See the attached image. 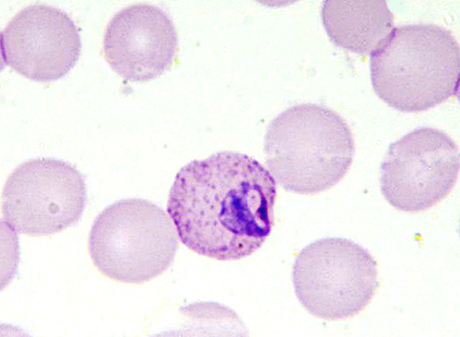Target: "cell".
<instances>
[{
  "label": "cell",
  "mask_w": 460,
  "mask_h": 337,
  "mask_svg": "<svg viewBox=\"0 0 460 337\" xmlns=\"http://www.w3.org/2000/svg\"><path fill=\"white\" fill-rule=\"evenodd\" d=\"M179 52V34L161 8L135 4L117 13L106 26L104 59L132 83H146L170 71Z\"/></svg>",
  "instance_id": "9"
},
{
  "label": "cell",
  "mask_w": 460,
  "mask_h": 337,
  "mask_svg": "<svg viewBox=\"0 0 460 337\" xmlns=\"http://www.w3.org/2000/svg\"><path fill=\"white\" fill-rule=\"evenodd\" d=\"M297 298L313 316L327 321L357 317L380 287L379 266L370 252L344 238L313 242L295 261Z\"/></svg>",
  "instance_id": "5"
},
{
  "label": "cell",
  "mask_w": 460,
  "mask_h": 337,
  "mask_svg": "<svg viewBox=\"0 0 460 337\" xmlns=\"http://www.w3.org/2000/svg\"><path fill=\"white\" fill-rule=\"evenodd\" d=\"M264 153L283 190L314 195L332 190L347 176L356 142L348 122L336 111L303 103L270 122Z\"/></svg>",
  "instance_id": "2"
},
{
  "label": "cell",
  "mask_w": 460,
  "mask_h": 337,
  "mask_svg": "<svg viewBox=\"0 0 460 337\" xmlns=\"http://www.w3.org/2000/svg\"><path fill=\"white\" fill-rule=\"evenodd\" d=\"M322 18L334 44L361 55L379 48L394 25L385 0H326Z\"/></svg>",
  "instance_id": "10"
},
{
  "label": "cell",
  "mask_w": 460,
  "mask_h": 337,
  "mask_svg": "<svg viewBox=\"0 0 460 337\" xmlns=\"http://www.w3.org/2000/svg\"><path fill=\"white\" fill-rule=\"evenodd\" d=\"M459 170V148L454 139L422 127L389 146L382 164V192L396 210L426 212L453 191Z\"/></svg>",
  "instance_id": "7"
},
{
  "label": "cell",
  "mask_w": 460,
  "mask_h": 337,
  "mask_svg": "<svg viewBox=\"0 0 460 337\" xmlns=\"http://www.w3.org/2000/svg\"><path fill=\"white\" fill-rule=\"evenodd\" d=\"M459 75V44L438 25L395 28L371 57L376 94L401 112L426 111L455 97Z\"/></svg>",
  "instance_id": "3"
},
{
  "label": "cell",
  "mask_w": 460,
  "mask_h": 337,
  "mask_svg": "<svg viewBox=\"0 0 460 337\" xmlns=\"http://www.w3.org/2000/svg\"><path fill=\"white\" fill-rule=\"evenodd\" d=\"M2 54L5 66L20 75L52 83L78 62L79 30L62 9L31 4L7 22L2 32Z\"/></svg>",
  "instance_id": "8"
},
{
  "label": "cell",
  "mask_w": 460,
  "mask_h": 337,
  "mask_svg": "<svg viewBox=\"0 0 460 337\" xmlns=\"http://www.w3.org/2000/svg\"><path fill=\"white\" fill-rule=\"evenodd\" d=\"M277 182L254 158L219 151L176 175L168 213L184 245L219 262L250 257L274 226Z\"/></svg>",
  "instance_id": "1"
},
{
  "label": "cell",
  "mask_w": 460,
  "mask_h": 337,
  "mask_svg": "<svg viewBox=\"0 0 460 337\" xmlns=\"http://www.w3.org/2000/svg\"><path fill=\"white\" fill-rule=\"evenodd\" d=\"M180 247L176 229L163 208L144 200L118 201L94 220L88 249L102 275L144 285L169 270Z\"/></svg>",
  "instance_id": "4"
},
{
  "label": "cell",
  "mask_w": 460,
  "mask_h": 337,
  "mask_svg": "<svg viewBox=\"0 0 460 337\" xmlns=\"http://www.w3.org/2000/svg\"><path fill=\"white\" fill-rule=\"evenodd\" d=\"M87 205V187L72 164L52 158L22 163L2 192L6 226L20 235L49 236L79 222Z\"/></svg>",
  "instance_id": "6"
}]
</instances>
